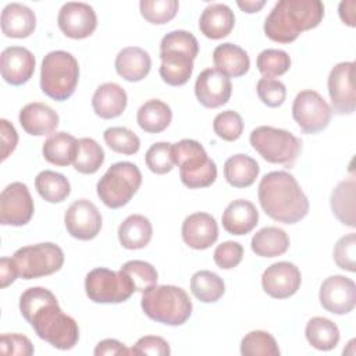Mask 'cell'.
<instances>
[{"label":"cell","instance_id":"60d3db41","mask_svg":"<svg viewBox=\"0 0 356 356\" xmlns=\"http://www.w3.org/2000/svg\"><path fill=\"white\" fill-rule=\"evenodd\" d=\"M106 145L121 154H135L140 147V139L138 135L125 127H111L103 134Z\"/></svg>","mask_w":356,"mask_h":356},{"label":"cell","instance_id":"1f68e13d","mask_svg":"<svg viewBox=\"0 0 356 356\" xmlns=\"http://www.w3.org/2000/svg\"><path fill=\"white\" fill-rule=\"evenodd\" d=\"M171 120L172 111L170 106L159 99H150L145 102L136 113L138 125L147 134L163 132L167 129Z\"/></svg>","mask_w":356,"mask_h":356},{"label":"cell","instance_id":"7dc6e473","mask_svg":"<svg viewBox=\"0 0 356 356\" xmlns=\"http://www.w3.org/2000/svg\"><path fill=\"white\" fill-rule=\"evenodd\" d=\"M337 266L349 273L356 271V234L350 232L338 239L332 252Z\"/></svg>","mask_w":356,"mask_h":356},{"label":"cell","instance_id":"db71d44e","mask_svg":"<svg viewBox=\"0 0 356 356\" xmlns=\"http://www.w3.org/2000/svg\"><path fill=\"white\" fill-rule=\"evenodd\" d=\"M96 356H113V355H132L131 349H128L122 342L117 339H103L95 348Z\"/></svg>","mask_w":356,"mask_h":356},{"label":"cell","instance_id":"f5cc1de1","mask_svg":"<svg viewBox=\"0 0 356 356\" xmlns=\"http://www.w3.org/2000/svg\"><path fill=\"white\" fill-rule=\"evenodd\" d=\"M0 138H1V160L4 161L17 147L18 134L13 124H10L6 118L0 120Z\"/></svg>","mask_w":356,"mask_h":356},{"label":"cell","instance_id":"52a82bcc","mask_svg":"<svg viewBox=\"0 0 356 356\" xmlns=\"http://www.w3.org/2000/svg\"><path fill=\"white\" fill-rule=\"evenodd\" d=\"M142 184V174L136 164L118 161L108 167L96 185L97 196L110 209L125 206L138 192Z\"/></svg>","mask_w":356,"mask_h":356},{"label":"cell","instance_id":"bcb514c9","mask_svg":"<svg viewBox=\"0 0 356 356\" xmlns=\"http://www.w3.org/2000/svg\"><path fill=\"white\" fill-rule=\"evenodd\" d=\"M214 134L227 142H234L241 138L243 132L242 117L234 110L218 113L213 121Z\"/></svg>","mask_w":356,"mask_h":356},{"label":"cell","instance_id":"ba28073f","mask_svg":"<svg viewBox=\"0 0 356 356\" xmlns=\"http://www.w3.org/2000/svg\"><path fill=\"white\" fill-rule=\"evenodd\" d=\"M252 147L268 163L292 167L302 150V140L286 129L261 125L250 132Z\"/></svg>","mask_w":356,"mask_h":356},{"label":"cell","instance_id":"c3c4849f","mask_svg":"<svg viewBox=\"0 0 356 356\" xmlns=\"http://www.w3.org/2000/svg\"><path fill=\"white\" fill-rule=\"evenodd\" d=\"M259 99L267 107H280L286 99L285 85L274 78H261L256 85Z\"/></svg>","mask_w":356,"mask_h":356},{"label":"cell","instance_id":"4dcf8cb0","mask_svg":"<svg viewBox=\"0 0 356 356\" xmlns=\"http://www.w3.org/2000/svg\"><path fill=\"white\" fill-rule=\"evenodd\" d=\"M259 171V163L248 154H234L224 163V178L234 188L253 185Z\"/></svg>","mask_w":356,"mask_h":356},{"label":"cell","instance_id":"ac0fdd59","mask_svg":"<svg viewBox=\"0 0 356 356\" xmlns=\"http://www.w3.org/2000/svg\"><path fill=\"white\" fill-rule=\"evenodd\" d=\"M231 92V79L216 68H206L196 78L195 95L206 108L224 106L229 100Z\"/></svg>","mask_w":356,"mask_h":356},{"label":"cell","instance_id":"681fc988","mask_svg":"<svg viewBox=\"0 0 356 356\" xmlns=\"http://www.w3.org/2000/svg\"><path fill=\"white\" fill-rule=\"evenodd\" d=\"M243 257V248L241 243L234 241H227L218 245L214 250L213 259L217 267L222 270H231L236 267Z\"/></svg>","mask_w":356,"mask_h":356},{"label":"cell","instance_id":"7a4b0ae2","mask_svg":"<svg viewBox=\"0 0 356 356\" xmlns=\"http://www.w3.org/2000/svg\"><path fill=\"white\" fill-rule=\"evenodd\" d=\"M263 211L282 224H296L309 213V199L296 178L286 171L266 174L257 189Z\"/></svg>","mask_w":356,"mask_h":356},{"label":"cell","instance_id":"603a6c76","mask_svg":"<svg viewBox=\"0 0 356 356\" xmlns=\"http://www.w3.org/2000/svg\"><path fill=\"white\" fill-rule=\"evenodd\" d=\"M235 25L234 11L222 3L209 4L200 18H199V29L200 32L213 40L222 39L231 33Z\"/></svg>","mask_w":356,"mask_h":356},{"label":"cell","instance_id":"7c38bea8","mask_svg":"<svg viewBox=\"0 0 356 356\" xmlns=\"http://www.w3.org/2000/svg\"><path fill=\"white\" fill-rule=\"evenodd\" d=\"M35 206L28 186L22 182H11L0 195V222L3 225L22 227L33 216Z\"/></svg>","mask_w":356,"mask_h":356},{"label":"cell","instance_id":"5bb4252c","mask_svg":"<svg viewBox=\"0 0 356 356\" xmlns=\"http://www.w3.org/2000/svg\"><path fill=\"white\" fill-rule=\"evenodd\" d=\"M64 222L68 234L79 241H90L102 229V214L88 199H78L65 211Z\"/></svg>","mask_w":356,"mask_h":356},{"label":"cell","instance_id":"d6986e66","mask_svg":"<svg viewBox=\"0 0 356 356\" xmlns=\"http://www.w3.org/2000/svg\"><path fill=\"white\" fill-rule=\"evenodd\" d=\"M35 56L26 47L10 46L1 51L0 71L3 79L10 85L26 83L35 72Z\"/></svg>","mask_w":356,"mask_h":356},{"label":"cell","instance_id":"9a60e30c","mask_svg":"<svg viewBox=\"0 0 356 356\" xmlns=\"http://www.w3.org/2000/svg\"><path fill=\"white\" fill-rule=\"evenodd\" d=\"M57 24L67 38L85 39L95 32L97 17L92 6L81 1H70L60 8Z\"/></svg>","mask_w":356,"mask_h":356},{"label":"cell","instance_id":"f907efd6","mask_svg":"<svg viewBox=\"0 0 356 356\" xmlns=\"http://www.w3.org/2000/svg\"><path fill=\"white\" fill-rule=\"evenodd\" d=\"M132 355H153V356H168L171 353L168 342L157 335H146L136 341L131 348Z\"/></svg>","mask_w":356,"mask_h":356},{"label":"cell","instance_id":"44dd1931","mask_svg":"<svg viewBox=\"0 0 356 356\" xmlns=\"http://www.w3.org/2000/svg\"><path fill=\"white\" fill-rule=\"evenodd\" d=\"M19 124L22 129L32 136L51 134L58 125V114L47 104L33 102L24 106L19 111Z\"/></svg>","mask_w":356,"mask_h":356},{"label":"cell","instance_id":"836d02e7","mask_svg":"<svg viewBox=\"0 0 356 356\" xmlns=\"http://www.w3.org/2000/svg\"><path fill=\"white\" fill-rule=\"evenodd\" d=\"M250 248L260 257H277L288 250L289 236L278 227H264L253 235Z\"/></svg>","mask_w":356,"mask_h":356},{"label":"cell","instance_id":"4316f807","mask_svg":"<svg viewBox=\"0 0 356 356\" xmlns=\"http://www.w3.org/2000/svg\"><path fill=\"white\" fill-rule=\"evenodd\" d=\"M213 63L216 70L227 75L228 78H238L245 75L250 68V60L248 53L238 44L222 43L213 51Z\"/></svg>","mask_w":356,"mask_h":356},{"label":"cell","instance_id":"5b68a950","mask_svg":"<svg viewBox=\"0 0 356 356\" xmlns=\"http://www.w3.org/2000/svg\"><path fill=\"white\" fill-rule=\"evenodd\" d=\"M79 79L76 58L64 50H54L44 56L40 67V89L57 102H64L75 92Z\"/></svg>","mask_w":356,"mask_h":356},{"label":"cell","instance_id":"f6af8a7d","mask_svg":"<svg viewBox=\"0 0 356 356\" xmlns=\"http://www.w3.org/2000/svg\"><path fill=\"white\" fill-rule=\"evenodd\" d=\"M145 161L147 168L159 175L167 174L174 167V157H172V143L168 142H157L153 143L145 156Z\"/></svg>","mask_w":356,"mask_h":356},{"label":"cell","instance_id":"ffe728a7","mask_svg":"<svg viewBox=\"0 0 356 356\" xmlns=\"http://www.w3.org/2000/svg\"><path fill=\"white\" fill-rule=\"evenodd\" d=\"M184 242L196 250H204L216 243L218 238V225L216 218L209 213L197 211L189 214L182 222Z\"/></svg>","mask_w":356,"mask_h":356},{"label":"cell","instance_id":"484cf974","mask_svg":"<svg viewBox=\"0 0 356 356\" xmlns=\"http://www.w3.org/2000/svg\"><path fill=\"white\" fill-rule=\"evenodd\" d=\"M152 68V60L146 50L138 46L122 49L115 57L117 74L128 82H139L147 76Z\"/></svg>","mask_w":356,"mask_h":356},{"label":"cell","instance_id":"cb8c5ba5","mask_svg":"<svg viewBox=\"0 0 356 356\" xmlns=\"http://www.w3.org/2000/svg\"><path fill=\"white\" fill-rule=\"evenodd\" d=\"M36 28L35 13L21 3H10L1 11V32L7 38L22 39L33 33Z\"/></svg>","mask_w":356,"mask_h":356},{"label":"cell","instance_id":"816d5d0a","mask_svg":"<svg viewBox=\"0 0 356 356\" xmlns=\"http://www.w3.org/2000/svg\"><path fill=\"white\" fill-rule=\"evenodd\" d=\"M0 350L3 355L31 356L33 355V345L25 335L3 334L0 338Z\"/></svg>","mask_w":356,"mask_h":356},{"label":"cell","instance_id":"2e32d148","mask_svg":"<svg viewBox=\"0 0 356 356\" xmlns=\"http://www.w3.org/2000/svg\"><path fill=\"white\" fill-rule=\"evenodd\" d=\"M321 306L332 314H346L356 306V285L345 275H331L320 286Z\"/></svg>","mask_w":356,"mask_h":356},{"label":"cell","instance_id":"8992f818","mask_svg":"<svg viewBox=\"0 0 356 356\" xmlns=\"http://www.w3.org/2000/svg\"><path fill=\"white\" fill-rule=\"evenodd\" d=\"M174 163L179 167V178L189 189L210 186L217 178V165L204 147L195 139L172 143Z\"/></svg>","mask_w":356,"mask_h":356},{"label":"cell","instance_id":"d4e9b609","mask_svg":"<svg viewBox=\"0 0 356 356\" xmlns=\"http://www.w3.org/2000/svg\"><path fill=\"white\" fill-rule=\"evenodd\" d=\"M127 93L115 82H106L100 85L92 97V107L96 115L103 120L120 117L127 107Z\"/></svg>","mask_w":356,"mask_h":356},{"label":"cell","instance_id":"ab89813d","mask_svg":"<svg viewBox=\"0 0 356 356\" xmlns=\"http://www.w3.org/2000/svg\"><path fill=\"white\" fill-rule=\"evenodd\" d=\"M256 65L264 78L284 75L291 67V57L286 51L278 49H266L259 53Z\"/></svg>","mask_w":356,"mask_h":356},{"label":"cell","instance_id":"f35d334b","mask_svg":"<svg viewBox=\"0 0 356 356\" xmlns=\"http://www.w3.org/2000/svg\"><path fill=\"white\" fill-rule=\"evenodd\" d=\"M241 353L243 356H280V348L271 334L254 330L242 338Z\"/></svg>","mask_w":356,"mask_h":356},{"label":"cell","instance_id":"74e56055","mask_svg":"<svg viewBox=\"0 0 356 356\" xmlns=\"http://www.w3.org/2000/svg\"><path fill=\"white\" fill-rule=\"evenodd\" d=\"M104 161L102 146L92 138H81L76 142L74 168L81 174H95Z\"/></svg>","mask_w":356,"mask_h":356},{"label":"cell","instance_id":"4fadbf2b","mask_svg":"<svg viewBox=\"0 0 356 356\" xmlns=\"http://www.w3.org/2000/svg\"><path fill=\"white\" fill-rule=\"evenodd\" d=\"M355 63L343 61L332 67L328 75V95L332 108L339 115L353 114L356 108V92L353 83Z\"/></svg>","mask_w":356,"mask_h":356},{"label":"cell","instance_id":"7402d4cb","mask_svg":"<svg viewBox=\"0 0 356 356\" xmlns=\"http://www.w3.org/2000/svg\"><path fill=\"white\" fill-rule=\"evenodd\" d=\"M221 222L228 234L246 235L257 225L259 211L252 202L236 199L225 207Z\"/></svg>","mask_w":356,"mask_h":356},{"label":"cell","instance_id":"30bf717a","mask_svg":"<svg viewBox=\"0 0 356 356\" xmlns=\"http://www.w3.org/2000/svg\"><path fill=\"white\" fill-rule=\"evenodd\" d=\"M85 292L95 303H121L132 296L135 286L124 271L99 267L88 273Z\"/></svg>","mask_w":356,"mask_h":356},{"label":"cell","instance_id":"9c48e42d","mask_svg":"<svg viewBox=\"0 0 356 356\" xmlns=\"http://www.w3.org/2000/svg\"><path fill=\"white\" fill-rule=\"evenodd\" d=\"M13 260L22 280H35L57 273L64 264L63 249L53 242L28 245L18 249Z\"/></svg>","mask_w":356,"mask_h":356},{"label":"cell","instance_id":"e575fe53","mask_svg":"<svg viewBox=\"0 0 356 356\" xmlns=\"http://www.w3.org/2000/svg\"><path fill=\"white\" fill-rule=\"evenodd\" d=\"M307 342L318 350H331L339 342V330L335 323L325 317H313L305 328Z\"/></svg>","mask_w":356,"mask_h":356},{"label":"cell","instance_id":"6f0895ef","mask_svg":"<svg viewBox=\"0 0 356 356\" xmlns=\"http://www.w3.org/2000/svg\"><path fill=\"white\" fill-rule=\"evenodd\" d=\"M238 7L243 11V13H248V14H253V13H257L260 11L266 1L264 0H245V1H236Z\"/></svg>","mask_w":356,"mask_h":356},{"label":"cell","instance_id":"83f0119b","mask_svg":"<svg viewBox=\"0 0 356 356\" xmlns=\"http://www.w3.org/2000/svg\"><path fill=\"white\" fill-rule=\"evenodd\" d=\"M152 235V222L142 214L128 216L118 227V241L122 248L129 250L142 249L149 245Z\"/></svg>","mask_w":356,"mask_h":356},{"label":"cell","instance_id":"8d00e7d4","mask_svg":"<svg viewBox=\"0 0 356 356\" xmlns=\"http://www.w3.org/2000/svg\"><path fill=\"white\" fill-rule=\"evenodd\" d=\"M191 291L200 302L214 303L224 295L225 284L216 273L200 270L196 271L191 278Z\"/></svg>","mask_w":356,"mask_h":356},{"label":"cell","instance_id":"f1b7e54d","mask_svg":"<svg viewBox=\"0 0 356 356\" xmlns=\"http://www.w3.org/2000/svg\"><path fill=\"white\" fill-rule=\"evenodd\" d=\"M160 76L171 86L185 85L193 72V58L181 51H160Z\"/></svg>","mask_w":356,"mask_h":356},{"label":"cell","instance_id":"277c9868","mask_svg":"<svg viewBox=\"0 0 356 356\" xmlns=\"http://www.w3.org/2000/svg\"><path fill=\"white\" fill-rule=\"evenodd\" d=\"M143 313L161 324L182 325L192 314V302L185 289L175 285H153L142 292Z\"/></svg>","mask_w":356,"mask_h":356},{"label":"cell","instance_id":"b9f144b4","mask_svg":"<svg viewBox=\"0 0 356 356\" xmlns=\"http://www.w3.org/2000/svg\"><path fill=\"white\" fill-rule=\"evenodd\" d=\"M142 17L154 25L170 22L178 13L179 3L177 0H142L139 3Z\"/></svg>","mask_w":356,"mask_h":356},{"label":"cell","instance_id":"3957f363","mask_svg":"<svg viewBox=\"0 0 356 356\" xmlns=\"http://www.w3.org/2000/svg\"><path fill=\"white\" fill-rule=\"evenodd\" d=\"M324 17L320 0H280L264 21V33L278 43H291L309 29L318 26Z\"/></svg>","mask_w":356,"mask_h":356},{"label":"cell","instance_id":"d6a6232c","mask_svg":"<svg viewBox=\"0 0 356 356\" xmlns=\"http://www.w3.org/2000/svg\"><path fill=\"white\" fill-rule=\"evenodd\" d=\"M76 139L68 132H54L43 143L42 152L46 161L58 167H67L74 163L76 152Z\"/></svg>","mask_w":356,"mask_h":356},{"label":"cell","instance_id":"11a10c76","mask_svg":"<svg viewBox=\"0 0 356 356\" xmlns=\"http://www.w3.org/2000/svg\"><path fill=\"white\" fill-rule=\"evenodd\" d=\"M18 277V270L13 259L1 257L0 260V286L7 288Z\"/></svg>","mask_w":356,"mask_h":356},{"label":"cell","instance_id":"ee69618b","mask_svg":"<svg viewBox=\"0 0 356 356\" xmlns=\"http://www.w3.org/2000/svg\"><path fill=\"white\" fill-rule=\"evenodd\" d=\"M160 51H181L195 60L199 53V43L188 31H171L163 36L160 42Z\"/></svg>","mask_w":356,"mask_h":356},{"label":"cell","instance_id":"9f6ffc18","mask_svg":"<svg viewBox=\"0 0 356 356\" xmlns=\"http://www.w3.org/2000/svg\"><path fill=\"white\" fill-rule=\"evenodd\" d=\"M355 8H356V1L355 0H345V1H341L339 3V8H338V13H339V17L342 19L343 24L349 25V26H356V22H355Z\"/></svg>","mask_w":356,"mask_h":356},{"label":"cell","instance_id":"7bdbcfd3","mask_svg":"<svg viewBox=\"0 0 356 356\" xmlns=\"http://www.w3.org/2000/svg\"><path fill=\"white\" fill-rule=\"evenodd\" d=\"M121 271H124L129 277L135 286V291L138 292H145L146 289L157 284V271L147 261L129 260L121 267Z\"/></svg>","mask_w":356,"mask_h":356},{"label":"cell","instance_id":"f546056e","mask_svg":"<svg viewBox=\"0 0 356 356\" xmlns=\"http://www.w3.org/2000/svg\"><path fill=\"white\" fill-rule=\"evenodd\" d=\"M355 199L356 182L353 178L338 182L330 196V204L334 216L339 220V222L350 228L356 227Z\"/></svg>","mask_w":356,"mask_h":356},{"label":"cell","instance_id":"8fae6325","mask_svg":"<svg viewBox=\"0 0 356 356\" xmlns=\"http://www.w3.org/2000/svg\"><path fill=\"white\" fill-rule=\"evenodd\" d=\"M332 110L320 93L312 89L296 95L292 104V117L305 134H317L330 124Z\"/></svg>","mask_w":356,"mask_h":356},{"label":"cell","instance_id":"6da1fadb","mask_svg":"<svg viewBox=\"0 0 356 356\" xmlns=\"http://www.w3.org/2000/svg\"><path fill=\"white\" fill-rule=\"evenodd\" d=\"M19 312L36 335L60 350L72 349L79 339L76 321L65 314L51 291L32 286L19 298Z\"/></svg>","mask_w":356,"mask_h":356},{"label":"cell","instance_id":"e0dca14e","mask_svg":"<svg viewBox=\"0 0 356 356\" xmlns=\"http://www.w3.org/2000/svg\"><path fill=\"white\" fill-rule=\"evenodd\" d=\"M302 284L300 270L289 261H278L268 266L261 275L264 292L274 299H286L298 292Z\"/></svg>","mask_w":356,"mask_h":356},{"label":"cell","instance_id":"d590c367","mask_svg":"<svg viewBox=\"0 0 356 356\" xmlns=\"http://www.w3.org/2000/svg\"><path fill=\"white\" fill-rule=\"evenodd\" d=\"M35 188L42 199L49 203H61L71 193L70 181L60 172L44 170L35 178Z\"/></svg>","mask_w":356,"mask_h":356}]
</instances>
